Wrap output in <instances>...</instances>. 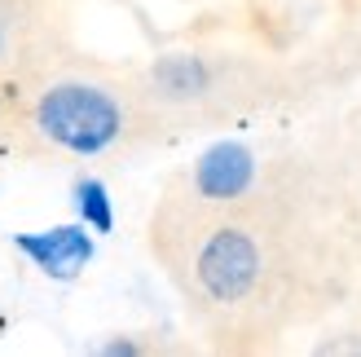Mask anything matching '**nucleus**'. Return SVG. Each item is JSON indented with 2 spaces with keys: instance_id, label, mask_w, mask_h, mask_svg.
I'll use <instances>...</instances> for the list:
<instances>
[{
  "instance_id": "f257e3e1",
  "label": "nucleus",
  "mask_w": 361,
  "mask_h": 357,
  "mask_svg": "<svg viewBox=\"0 0 361 357\" xmlns=\"http://www.w3.org/2000/svg\"><path fill=\"white\" fill-rule=\"evenodd\" d=\"M31 128L58 155L97 159L128 133V106L115 88L93 80H53L31 102Z\"/></svg>"
},
{
  "instance_id": "423d86ee",
  "label": "nucleus",
  "mask_w": 361,
  "mask_h": 357,
  "mask_svg": "<svg viewBox=\"0 0 361 357\" xmlns=\"http://www.w3.org/2000/svg\"><path fill=\"white\" fill-rule=\"evenodd\" d=\"M71 203H75V217L93 229V234H111L115 229V203H111L106 181H97V176H75Z\"/></svg>"
},
{
  "instance_id": "6e6552de",
  "label": "nucleus",
  "mask_w": 361,
  "mask_h": 357,
  "mask_svg": "<svg viewBox=\"0 0 361 357\" xmlns=\"http://www.w3.org/2000/svg\"><path fill=\"white\" fill-rule=\"evenodd\" d=\"M5 53H9V27H5V13H0V62H5Z\"/></svg>"
},
{
  "instance_id": "20e7f679",
  "label": "nucleus",
  "mask_w": 361,
  "mask_h": 357,
  "mask_svg": "<svg viewBox=\"0 0 361 357\" xmlns=\"http://www.w3.org/2000/svg\"><path fill=\"white\" fill-rule=\"evenodd\" d=\"M256 186V155L243 141H216L194 164V194L207 203H233Z\"/></svg>"
},
{
  "instance_id": "f03ea898",
  "label": "nucleus",
  "mask_w": 361,
  "mask_h": 357,
  "mask_svg": "<svg viewBox=\"0 0 361 357\" xmlns=\"http://www.w3.org/2000/svg\"><path fill=\"white\" fill-rule=\"evenodd\" d=\"M260 274H264V256H260L256 238L238 225L212 229L203 238V247H198V256H194V278L203 287V296L216 300V305H238V300H247L256 291Z\"/></svg>"
},
{
  "instance_id": "0eeeda50",
  "label": "nucleus",
  "mask_w": 361,
  "mask_h": 357,
  "mask_svg": "<svg viewBox=\"0 0 361 357\" xmlns=\"http://www.w3.org/2000/svg\"><path fill=\"white\" fill-rule=\"evenodd\" d=\"M102 353H137L133 340H111V344H102Z\"/></svg>"
},
{
  "instance_id": "39448f33",
  "label": "nucleus",
  "mask_w": 361,
  "mask_h": 357,
  "mask_svg": "<svg viewBox=\"0 0 361 357\" xmlns=\"http://www.w3.org/2000/svg\"><path fill=\"white\" fill-rule=\"evenodd\" d=\"M150 84L159 97L168 102H190V97H203L207 93V66L194 58V53H168V58H159L154 71H150Z\"/></svg>"
},
{
  "instance_id": "7ed1b4c3",
  "label": "nucleus",
  "mask_w": 361,
  "mask_h": 357,
  "mask_svg": "<svg viewBox=\"0 0 361 357\" xmlns=\"http://www.w3.org/2000/svg\"><path fill=\"white\" fill-rule=\"evenodd\" d=\"M13 247L53 282H75L88 265H93V252H97V247H93V229H88L84 221L13 234Z\"/></svg>"
}]
</instances>
